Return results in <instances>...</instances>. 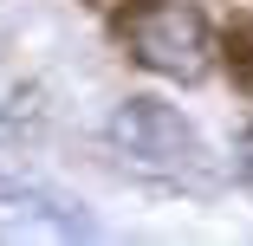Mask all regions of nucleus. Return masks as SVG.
<instances>
[{
	"mask_svg": "<svg viewBox=\"0 0 253 246\" xmlns=\"http://www.w3.org/2000/svg\"><path fill=\"white\" fill-rule=\"evenodd\" d=\"M124 45L163 78H201L208 71V20H201L195 7H182V0H143V7L124 13Z\"/></svg>",
	"mask_w": 253,
	"mask_h": 246,
	"instance_id": "nucleus-1",
	"label": "nucleus"
},
{
	"mask_svg": "<svg viewBox=\"0 0 253 246\" xmlns=\"http://www.w3.org/2000/svg\"><path fill=\"white\" fill-rule=\"evenodd\" d=\"M111 136L124 142L136 162H149V169L195 175V181L208 175V169H201V142H195V130H188L169 104H156V97H130V104L111 117Z\"/></svg>",
	"mask_w": 253,
	"mask_h": 246,
	"instance_id": "nucleus-2",
	"label": "nucleus"
}]
</instances>
